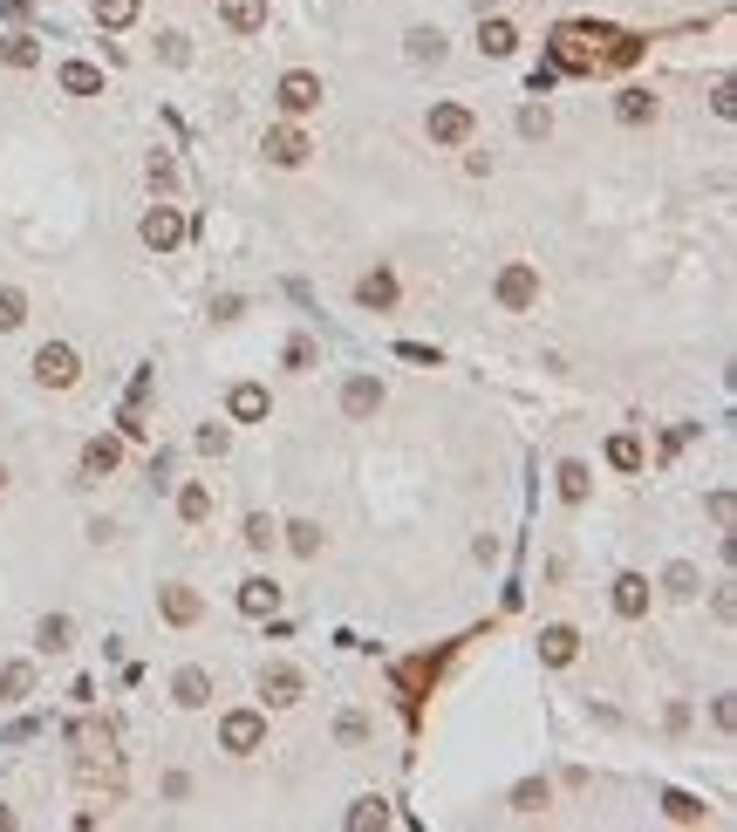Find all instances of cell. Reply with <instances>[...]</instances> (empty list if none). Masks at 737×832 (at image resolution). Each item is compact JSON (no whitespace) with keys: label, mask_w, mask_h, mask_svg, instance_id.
<instances>
[{"label":"cell","mask_w":737,"mask_h":832,"mask_svg":"<svg viewBox=\"0 0 737 832\" xmlns=\"http://www.w3.org/2000/svg\"><path fill=\"white\" fill-rule=\"evenodd\" d=\"M383 410V382L376 376H355L349 389H342V416H355V423H362V416H376Z\"/></svg>","instance_id":"52a82bcc"},{"label":"cell","mask_w":737,"mask_h":832,"mask_svg":"<svg viewBox=\"0 0 737 832\" xmlns=\"http://www.w3.org/2000/svg\"><path fill=\"white\" fill-rule=\"evenodd\" d=\"M219 14H226V28H239V35L267 28V0H219Z\"/></svg>","instance_id":"9c48e42d"},{"label":"cell","mask_w":737,"mask_h":832,"mask_svg":"<svg viewBox=\"0 0 737 832\" xmlns=\"http://www.w3.org/2000/svg\"><path fill=\"white\" fill-rule=\"evenodd\" d=\"M608 464L635 471V464H642V444H635V437H615V444H608Z\"/></svg>","instance_id":"1f68e13d"},{"label":"cell","mask_w":737,"mask_h":832,"mask_svg":"<svg viewBox=\"0 0 737 832\" xmlns=\"http://www.w3.org/2000/svg\"><path fill=\"white\" fill-rule=\"evenodd\" d=\"M260 689H267V703H301V676L294 669H267Z\"/></svg>","instance_id":"e0dca14e"},{"label":"cell","mask_w":737,"mask_h":832,"mask_svg":"<svg viewBox=\"0 0 737 832\" xmlns=\"http://www.w3.org/2000/svg\"><path fill=\"white\" fill-rule=\"evenodd\" d=\"M117 437H96V444H89V451H82V478H110V471H117Z\"/></svg>","instance_id":"8fae6325"},{"label":"cell","mask_w":737,"mask_h":832,"mask_svg":"<svg viewBox=\"0 0 737 832\" xmlns=\"http://www.w3.org/2000/svg\"><path fill=\"white\" fill-rule=\"evenodd\" d=\"M280 110H294V116L321 110V76H308V69H294V76L280 82Z\"/></svg>","instance_id":"3957f363"},{"label":"cell","mask_w":737,"mask_h":832,"mask_svg":"<svg viewBox=\"0 0 737 832\" xmlns=\"http://www.w3.org/2000/svg\"><path fill=\"white\" fill-rule=\"evenodd\" d=\"M389 812H383V798H355V812H349V832H369V826H383Z\"/></svg>","instance_id":"484cf974"},{"label":"cell","mask_w":737,"mask_h":832,"mask_svg":"<svg viewBox=\"0 0 737 832\" xmlns=\"http://www.w3.org/2000/svg\"><path fill=\"white\" fill-rule=\"evenodd\" d=\"M171 696H178L185 710H198V703H212V676H205V669H178V682H171Z\"/></svg>","instance_id":"30bf717a"},{"label":"cell","mask_w":737,"mask_h":832,"mask_svg":"<svg viewBox=\"0 0 737 832\" xmlns=\"http://www.w3.org/2000/svg\"><path fill=\"white\" fill-rule=\"evenodd\" d=\"M560 498H567V505L587 498V464H560Z\"/></svg>","instance_id":"4316f807"},{"label":"cell","mask_w":737,"mask_h":832,"mask_svg":"<svg viewBox=\"0 0 737 832\" xmlns=\"http://www.w3.org/2000/svg\"><path fill=\"white\" fill-rule=\"evenodd\" d=\"M28 689V662H14V669H0V703H14Z\"/></svg>","instance_id":"d6a6232c"},{"label":"cell","mask_w":737,"mask_h":832,"mask_svg":"<svg viewBox=\"0 0 737 832\" xmlns=\"http://www.w3.org/2000/svg\"><path fill=\"white\" fill-rule=\"evenodd\" d=\"M533 301H540V273H533V266H505L499 273V307L519 314V307H533Z\"/></svg>","instance_id":"7a4b0ae2"},{"label":"cell","mask_w":737,"mask_h":832,"mask_svg":"<svg viewBox=\"0 0 737 832\" xmlns=\"http://www.w3.org/2000/svg\"><path fill=\"white\" fill-rule=\"evenodd\" d=\"M178 512H185V519H205V512H212V492H205V485H185V498H178Z\"/></svg>","instance_id":"f546056e"},{"label":"cell","mask_w":737,"mask_h":832,"mask_svg":"<svg viewBox=\"0 0 737 832\" xmlns=\"http://www.w3.org/2000/svg\"><path fill=\"white\" fill-rule=\"evenodd\" d=\"M669 594H697V573H690V567H669Z\"/></svg>","instance_id":"e575fe53"},{"label":"cell","mask_w":737,"mask_h":832,"mask_svg":"<svg viewBox=\"0 0 737 832\" xmlns=\"http://www.w3.org/2000/svg\"><path fill=\"white\" fill-rule=\"evenodd\" d=\"M546 805V778H526L519 792H512V812H540Z\"/></svg>","instance_id":"f1b7e54d"},{"label":"cell","mask_w":737,"mask_h":832,"mask_svg":"<svg viewBox=\"0 0 737 832\" xmlns=\"http://www.w3.org/2000/svg\"><path fill=\"white\" fill-rule=\"evenodd\" d=\"M35 376L48 382V389H69V382L82 376V369H76V348H62V341H48V348H41V355H35Z\"/></svg>","instance_id":"6da1fadb"},{"label":"cell","mask_w":737,"mask_h":832,"mask_svg":"<svg viewBox=\"0 0 737 832\" xmlns=\"http://www.w3.org/2000/svg\"><path fill=\"white\" fill-rule=\"evenodd\" d=\"M239 607H246V614H273V607H280V587H273V580H246V587H239Z\"/></svg>","instance_id":"2e32d148"},{"label":"cell","mask_w":737,"mask_h":832,"mask_svg":"<svg viewBox=\"0 0 737 832\" xmlns=\"http://www.w3.org/2000/svg\"><path fill=\"white\" fill-rule=\"evenodd\" d=\"M219 737H226V751H253V744L267 737V717H260V710H233V717L219 723Z\"/></svg>","instance_id":"5b68a950"},{"label":"cell","mask_w":737,"mask_h":832,"mask_svg":"<svg viewBox=\"0 0 737 832\" xmlns=\"http://www.w3.org/2000/svg\"><path fill=\"white\" fill-rule=\"evenodd\" d=\"M62 89H69V96H96V89H103V69H89V62H69V69H62Z\"/></svg>","instance_id":"7402d4cb"},{"label":"cell","mask_w":737,"mask_h":832,"mask_svg":"<svg viewBox=\"0 0 737 832\" xmlns=\"http://www.w3.org/2000/svg\"><path fill=\"white\" fill-rule=\"evenodd\" d=\"M0 62H7V69H35V62H41L35 35H7V41H0Z\"/></svg>","instance_id":"ac0fdd59"},{"label":"cell","mask_w":737,"mask_h":832,"mask_svg":"<svg viewBox=\"0 0 737 832\" xmlns=\"http://www.w3.org/2000/svg\"><path fill=\"white\" fill-rule=\"evenodd\" d=\"M96 21L103 28H130L137 21V0H96Z\"/></svg>","instance_id":"d4e9b609"},{"label":"cell","mask_w":737,"mask_h":832,"mask_svg":"<svg viewBox=\"0 0 737 832\" xmlns=\"http://www.w3.org/2000/svg\"><path fill=\"white\" fill-rule=\"evenodd\" d=\"M233 416L239 423H260V416H267V389H260V382H239L233 389Z\"/></svg>","instance_id":"5bb4252c"},{"label":"cell","mask_w":737,"mask_h":832,"mask_svg":"<svg viewBox=\"0 0 737 832\" xmlns=\"http://www.w3.org/2000/svg\"><path fill=\"white\" fill-rule=\"evenodd\" d=\"M246 539H253V546L267 553V546H273V526H267V519H246Z\"/></svg>","instance_id":"d590c367"},{"label":"cell","mask_w":737,"mask_h":832,"mask_svg":"<svg viewBox=\"0 0 737 832\" xmlns=\"http://www.w3.org/2000/svg\"><path fill=\"white\" fill-rule=\"evenodd\" d=\"M621 123H649V116H656V96H649V89H621Z\"/></svg>","instance_id":"603a6c76"},{"label":"cell","mask_w":737,"mask_h":832,"mask_svg":"<svg viewBox=\"0 0 737 832\" xmlns=\"http://www.w3.org/2000/svg\"><path fill=\"white\" fill-rule=\"evenodd\" d=\"M615 614H621V621L649 614V580H642V573H621V580H615Z\"/></svg>","instance_id":"ba28073f"},{"label":"cell","mask_w":737,"mask_h":832,"mask_svg":"<svg viewBox=\"0 0 737 832\" xmlns=\"http://www.w3.org/2000/svg\"><path fill=\"white\" fill-rule=\"evenodd\" d=\"M35 642L48 648V655H62V648H69V614H48V621L35 628Z\"/></svg>","instance_id":"cb8c5ba5"},{"label":"cell","mask_w":737,"mask_h":832,"mask_svg":"<svg viewBox=\"0 0 737 832\" xmlns=\"http://www.w3.org/2000/svg\"><path fill=\"white\" fill-rule=\"evenodd\" d=\"M410 62H444V35H437V28H410Z\"/></svg>","instance_id":"44dd1931"},{"label":"cell","mask_w":737,"mask_h":832,"mask_svg":"<svg viewBox=\"0 0 737 832\" xmlns=\"http://www.w3.org/2000/svg\"><path fill=\"white\" fill-rule=\"evenodd\" d=\"M574 648H581V635H574V628H546V635H540V655H546V662H574Z\"/></svg>","instance_id":"ffe728a7"},{"label":"cell","mask_w":737,"mask_h":832,"mask_svg":"<svg viewBox=\"0 0 737 832\" xmlns=\"http://www.w3.org/2000/svg\"><path fill=\"white\" fill-rule=\"evenodd\" d=\"M0 485H7V464H0Z\"/></svg>","instance_id":"8d00e7d4"},{"label":"cell","mask_w":737,"mask_h":832,"mask_svg":"<svg viewBox=\"0 0 737 832\" xmlns=\"http://www.w3.org/2000/svg\"><path fill=\"white\" fill-rule=\"evenodd\" d=\"M178 239H185V219H178L171 205H151V212H144V246H157V253H171Z\"/></svg>","instance_id":"277c9868"},{"label":"cell","mask_w":737,"mask_h":832,"mask_svg":"<svg viewBox=\"0 0 737 832\" xmlns=\"http://www.w3.org/2000/svg\"><path fill=\"white\" fill-rule=\"evenodd\" d=\"M267 157H273V164H301V157H308V137H301V130H273Z\"/></svg>","instance_id":"4fadbf2b"},{"label":"cell","mask_w":737,"mask_h":832,"mask_svg":"<svg viewBox=\"0 0 737 832\" xmlns=\"http://www.w3.org/2000/svg\"><path fill=\"white\" fill-rule=\"evenodd\" d=\"M287 539H294V553H321V526H308V519L287 526Z\"/></svg>","instance_id":"836d02e7"},{"label":"cell","mask_w":737,"mask_h":832,"mask_svg":"<svg viewBox=\"0 0 737 832\" xmlns=\"http://www.w3.org/2000/svg\"><path fill=\"white\" fill-rule=\"evenodd\" d=\"M465 137H471V110H458V103L430 110V144H465Z\"/></svg>","instance_id":"8992f818"},{"label":"cell","mask_w":737,"mask_h":832,"mask_svg":"<svg viewBox=\"0 0 737 832\" xmlns=\"http://www.w3.org/2000/svg\"><path fill=\"white\" fill-rule=\"evenodd\" d=\"M21 321H28V301H21L14 287H0V335H7V328H21Z\"/></svg>","instance_id":"83f0119b"},{"label":"cell","mask_w":737,"mask_h":832,"mask_svg":"<svg viewBox=\"0 0 737 832\" xmlns=\"http://www.w3.org/2000/svg\"><path fill=\"white\" fill-rule=\"evenodd\" d=\"M662 805H669V819H683V826H697V819H703V805H697L690 792H669Z\"/></svg>","instance_id":"4dcf8cb0"},{"label":"cell","mask_w":737,"mask_h":832,"mask_svg":"<svg viewBox=\"0 0 737 832\" xmlns=\"http://www.w3.org/2000/svg\"><path fill=\"white\" fill-rule=\"evenodd\" d=\"M164 621H178V628L198 621V594L192 587H164Z\"/></svg>","instance_id":"d6986e66"},{"label":"cell","mask_w":737,"mask_h":832,"mask_svg":"<svg viewBox=\"0 0 737 832\" xmlns=\"http://www.w3.org/2000/svg\"><path fill=\"white\" fill-rule=\"evenodd\" d=\"M355 301H362V307H389V301H396V280H389L383 266L362 273V280H355Z\"/></svg>","instance_id":"7c38bea8"},{"label":"cell","mask_w":737,"mask_h":832,"mask_svg":"<svg viewBox=\"0 0 737 832\" xmlns=\"http://www.w3.org/2000/svg\"><path fill=\"white\" fill-rule=\"evenodd\" d=\"M478 48H485V55H512V48H519L512 21H478Z\"/></svg>","instance_id":"9a60e30c"}]
</instances>
